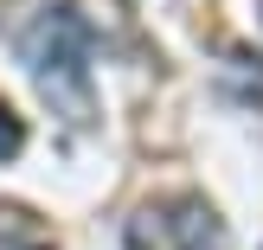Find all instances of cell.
Wrapping results in <instances>:
<instances>
[{
	"instance_id": "cell-1",
	"label": "cell",
	"mask_w": 263,
	"mask_h": 250,
	"mask_svg": "<svg viewBox=\"0 0 263 250\" xmlns=\"http://www.w3.org/2000/svg\"><path fill=\"white\" fill-rule=\"evenodd\" d=\"M20 51H26V71H32L39 97L51 109H64V122L84 128L97 116V103H90V32H84V20L71 7L39 13L32 32L20 39Z\"/></svg>"
},
{
	"instance_id": "cell-2",
	"label": "cell",
	"mask_w": 263,
	"mask_h": 250,
	"mask_svg": "<svg viewBox=\"0 0 263 250\" xmlns=\"http://www.w3.org/2000/svg\"><path fill=\"white\" fill-rule=\"evenodd\" d=\"M174 244H180V250H231L225 218H218L205 199H180V205H174Z\"/></svg>"
},
{
	"instance_id": "cell-3",
	"label": "cell",
	"mask_w": 263,
	"mask_h": 250,
	"mask_svg": "<svg viewBox=\"0 0 263 250\" xmlns=\"http://www.w3.org/2000/svg\"><path fill=\"white\" fill-rule=\"evenodd\" d=\"M20 148H26V122L7 109V103H0V161H13Z\"/></svg>"
}]
</instances>
